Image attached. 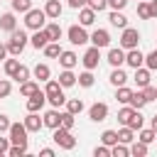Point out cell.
I'll return each instance as SVG.
<instances>
[{
    "label": "cell",
    "mask_w": 157,
    "mask_h": 157,
    "mask_svg": "<svg viewBox=\"0 0 157 157\" xmlns=\"http://www.w3.org/2000/svg\"><path fill=\"white\" fill-rule=\"evenodd\" d=\"M27 42H29V37L25 34V29H12L10 32V42H7V52L12 56H20L22 49L27 47Z\"/></svg>",
    "instance_id": "1"
},
{
    "label": "cell",
    "mask_w": 157,
    "mask_h": 157,
    "mask_svg": "<svg viewBox=\"0 0 157 157\" xmlns=\"http://www.w3.org/2000/svg\"><path fill=\"white\" fill-rule=\"evenodd\" d=\"M44 22H47V12L44 10L32 7L29 12H25V27L27 29H44Z\"/></svg>",
    "instance_id": "2"
},
{
    "label": "cell",
    "mask_w": 157,
    "mask_h": 157,
    "mask_svg": "<svg viewBox=\"0 0 157 157\" xmlns=\"http://www.w3.org/2000/svg\"><path fill=\"white\" fill-rule=\"evenodd\" d=\"M52 140H54V142H56L61 150H74V147H76V137L71 135V130H66V128H61V125L54 130Z\"/></svg>",
    "instance_id": "3"
},
{
    "label": "cell",
    "mask_w": 157,
    "mask_h": 157,
    "mask_svg": "<svg viewBox=\"0 0 157 157\" xmlns=\"http://www.w3.org/2000/svg\"><path fill=\"white\" fill-rule=\"evenodd\" d=\"M66 37H69V42L74 44V47H81V44H86L91 37L86 34V29H83V25H71L69 29H66Z\"/></svg>",
    "instance_id": "4"
},
{
    "label": "cell",
    "mask_w": 157,
    "mask_h": 157,
    "mask_svg": "<svg viewBox=\"0 0 157 157\" xmlns=\"http://www.w3.org/2000/svg\"><path fill=\"white\" fill-rule=\"evenodd\" d=\"M27 125L25 123H12L10 125V142L12 145H27Z\"/></svg>",
    "instance_id": "5"
},
{
    "label": "cell",
    "mask_w": 157,
    "mask_h": 157,
    "mask_svg": "<svg viewBox=\"0 0 157 157\" xmlns=\"http://www.w3.org/2000/svg\"><path fill=\"white\" fill-rule=\"evenodd\" d=\"M137 42H140V32H137L135 27H125L123 34H120V47H123V49H135Z\"/></svg>",
    "instance_id": "6"
},
{
    "label": "cell",
    "mask_w": 157,
    "mask_h": 157,
    "mask_svg": "<svg viewBox=\"0 0 157 157\" xmlns=\"http://www.w3.org/2000/svg\"><path fill=\"white\" fill-rule=\"evenodd\" d=\"M98 61H101V49H98V47H88L86 54H83V59H81V64L93 71V69L98 66Z\"/></svg>",
    "instance_id": "7"
},
{
    "label": "cell",
    "mask_w": 157,
    "mask_h": 157,
    "mask_svg": "<svg viewBox=\"0 0 157 157\" xmlns=\"http://www.w3.org/2000/svg\"><path fill=\"white\" fill-rule=\"evenodd\" d=\"M44 103H47V93H44V91H37V93H32V96L27 98V110H29V113H39V110L44 108Z\"/></svg>",
    "instance_id": "8"
},
{
    "label": "cell",
    "mask_w": 157,
    "mask_h": 157,
    "mask_svg": "<svg viewBox=\"0 0 157 157\" xmlns=\"http://www.w3.org/2000/svg\"><path fill=\"white\" fill-rule=\"evenodd\" d=\"M93 47H98V49H103V47H108L110 44V34H108V29H93V34H91V39H88Z\"/></svg>",
    "instance_id": "9"
},
{
    "label": "cell",
    "mask_w": 157,
    "mask_h": 157,
    "mask_svg": "<svg viewBox=\"0 0 157 157\" xmlns=\"http://www.w3.org/2000/svg\"><path fill=\"white\" fill-rule=\"evenodd\" d=\"M105 61L115 69V66H123L125 64V49L123 47H115V49H108V56H105Z\"/></svg>",
    "instance_id": "10"
},
{
    "label": "cell",
    "mask_w": 157,
    "mask_h": 157,
    "mask_svg": "<svg viewBox=\"0 0 157 157\" xmlns=\"http://www.w3.org/2000/svg\"><path fill=\"white\" fill-rule=\"evenodd\" d=\"M125 64L128 66H132V69H140L142 64H145V54L135 47V49H128V54H125Z\"/></svg>",
    "instance_id": "11"
},
{
    "label": "cell",
    "mask_w": 157,
    "mask_h": 157,
    "mask_svg": "<svg viewBox=\"0 0 157 157\" xmlns=\"http://www.w3.org/2000/svg\"><path fill=\"white\" fill-rule=\"evenodd\" d=\"M88 118H91L93 123L105 120V118H108V105H105V103H93V105L88 108Z\"/></svg>",
    "instance_id": "12"
},
{
    "label": "cell",
    "mask_w": 157,
    "mask_h": 157,
    "mask_svg": "<svg viewBox=\"0 0 157 157\" xmlns=\"http://www.w3.org/2000/svg\"><path fill=\"white\" fill-rule=\"evenodd\" d=\"M49 42H52V39H49L47 29H34V34L29 37V44H32L34 49H44V47H47Z\"/></svg>",
    "instance_id": "13"
},
{
    "label": "cell",
    "mask_w": 157,
    "mask_h": 157,
    "mask_svg": "<svg viewBox=\"0 0 157 157\" xmlns=\"http://www.w3.org/2000/svg\"><path fill=\"white\" fill-rule=\"evenodd\" d=\"M78 22H81L83 27H91V25L96 22V10H93V7H86V5H83V7L78 10Z\"/></svg>",
    "instance_id": "14"
},
{
    "label": "cell",
    "mask_w": 157,
    "mask_h": 157,
    "mask_svg": "<svg viewBox=\"0 0 157 157\" xmlns=\"http://www.w3.org/2000/svg\"><path fill=\"white\" fill-rule=\"evenodd\" d=\"M44 125H47V128H52V130H56V128L61 125V113H59L56 108L47 110V113H44Z\"/></svg>",
    "instance_id": "15"
},
{
    "label": "cell",
    "mask_w": 157,
    "mask_h": 157,
    "mask_svg": "<svg viewBox=\"0 0 157 157\" xmlns=\"http://www.w3.org/2000/svg\"><path fill=\"white\" fill-rule=\"evenodd\" d=\"M25 125H27L29 132H39V130L44 128V118H39L37 113H29V115L25 118Z\"/></svg>",
    "instance_id": "16"
},
{
    "label": "cell",
    "mask_w": 157,
    "mask_h": 157,
    "mask_svg": "<svg viewBox=\"0 0 157 157\" xmlns=\"http://www.w3.org/2000/svg\"><path fill=\"white\" fill-rule=\"evenodd\" d=\"M61 2L59 0H47V5H44V12H47V17L49 20H59V15H61Z\"/></svg>",
    "instance_id": "17"
},
{
    "label": "cell",
    "mask_w": 157,
    "mask_h": 157,
    "mask_svg": "<svg viewBox=\"0 0 157 157\" xmlns=\"http://www.w3.org/2000/svg\"><path fill=\"white\" fill-rule=\"evenodd\" d=\"M0 29H2V32H12V29H17L15 12H5V15H0Z\"/></svg>",
    "instance_id": "18"
},
{
    "label": "cell",
    "mask_w": 157,
    "mask_h": 157,
    "mask_svg": "<svg viewBox=\"0 0 157 157\" xmlns=\"http://www.w3.org/2000/svg\"><path fill=\"white\" fill-rule=\"evenodd\" d=\"M108 20H110V25H113V27H120V29H125V27H128V17L123 15V10H110Z\"/></svg>",
    "instance_id": "19"
},
{
    "label": "cell",
    "mask_w": 157,
    "mask_h": 157,
    "mask_svg": "<svg viewBox=\"0 0 157 157\" xmlns=\"http://www.w3.org/2000/svg\"><path fill=\"white\" fill-rule=\"evenodd\" d=\"M59 64H61V69H74L78 64V56L74 52H61L59 54Z\"/></svg>",
    "instance_id": "20"
},
{
    "label": "cell",
    "mask_w": 157,
    "mask_h": 157,
    "mask_svg": "<svg viewBox=\"0 0 157 157\" xmlns=\"http://www.w3.org/2000/svg\"><path fill=\"white\" fill-rule=\"evenodd\" d=\"M108 81H110L115 88H118V86H125V83H128V74H125L120 66H115V69L110 71V78H108Z\"/></svg>",
    "instance_id": "21"
},
{
    "label": "cell",
    "mask_w": 157,
    "mask_h": 157,
    "mask_svg": "<svg viewBox=\"0 0 157 157\" xmlns=\"http://www.w3.org/2000/svg\"><path fill=\"white\" fill-rule=\"evenodd\" d=\"M135 83H137V88H145L147 83H150V69L147 66H140V69H135Z\"/></svg>",
    "instance_id": "22"
},
{
    "label": "cell",
    "mask_w": 157,
    "mask_h": 157,
    "mask_svg": "<svg viewBox=\"0 0 157 157\" xmlns=\"http://www.w3.org/2000/svg\"><path fill=\"white\" fill-rule=\"evenodd\" d=\"M76 81H78V76H76V74H74L71 69H64V71L59 74V83H61L64 88H69V86H74Z\"/></svg>",
    "instance_id": "23"
},
{
    "label": "cell",
    "mask_w": 157,
    "mask_h": 157,
    "mask_svg": "<svg viewBox=\"0 0 157 157\" xmlns=\"http://www.w3.org/2000/svg\"><path fill=\"white\" fill-rule=\"evenodd\" d=\"M42 52H44V56H47V59H59V54H61L64 49L59 47V42H49Z\"/></svg>",
    "instance_id": "24"
},
{
    "label": "cell",
    "mask_w": 157,
    "mask_h": 157,
    "mask_svg": "<svg viewBox=\"0 0 157 157\" xmlns=\"http://www.w3.org/2000/svg\"><path fill=\"white\" fill-rule=\"evenodd\" d=\"M132 140H135V130H132L130 125H123V128L118 130V142H125V145H128V142H132Z\"/></svg>",
    "instance_id": "25"
},
{
    "label": "cell",
    "mask_w": 157,
    "mask_h": 157,
    "mask_svg": "<svg viewBox=\"0 0 157 157\" xmlns=\"http://www.w3.org/2000/svg\"><path fill=\"white\" fill-rule=\"evenodd\" d=\"M137 17L140 20H152V7H150L147 0H140L137 2Z\"/></svg>",
    "instance_id": "26"
},
{
    "label": "cell",
    "mask_w": 157,
    "mask_h": 157,
    "mask_svg": "<svg viewBox=\"0 0 157 157\" xmlns=\"http://www.w3.org/2000/svg\"><path fill=\"white\" fill-rule=\"evenodd\" d=\"M145 103H147V98H145V93H142V91H132V98H130V105H132L135 110H142V108H145Z\"/></svg>",
    "instance_id": "27"
},
{
    "label": "cell",
    "mask_w": 157,
    "mask_h": 157,
    "mask_svg": "<svg viewBox=\"0 0 157 157\" xmlns=\"http://www.w3.org/2000/svg\"><path fill=\"white\" fill-rule=\"evenodd\" d=\"M132 113H135V108H132L130 103H125V108L118 110V123H120V125H128V120L132 118Z\"/></svg>",
    "instance_id": "28"
},
{
    "label": "cell",
    "mask_w": 157,
    "mask_h": 157,
    "mask_svg": "<svg viewBox=\"0 0 157 157\" xmlns=\"http://www.w3.org/2000/svg\"><path fill=\"white\" fill-rule=\"evenodd\" d=\"M44 29H47V34H49V39H52V42H59V39H61V27H59L56 22L44 25Z\"/></svg>",
    "instance_id": "29"
},
{
    "label": "cell",
    "mask_w": 157,
    "mask_h": 157,
    "mask_svg": "<svg viewBox=\"0 0 157 157\" xmlns=\"http://www.w3.org/2000/svg\"><path fill=\"white\" fill-rule=\"evenodd\" d=\"M49 76H52V71H49L47 64H37L34 66V78L37 81H49Z\"/></svg>",
    "instance_id": "30"
},
{
    "label": "cell",
    "mask_w": 157,
    "mask_h": 157,
    "mask_svg": "<svg viewBox=\"0 0 157 157\" xmlns=\"http://www.w3.org/2000/svg\"><path fill=\"white\" fill-rule=\"evenodd\" d=\"M39 91V83H34V81H25V83H20V93L25 96V98H29L32 93H37Z\"/></svg>",
    "instance_id": "31"
},
{
    "label": "cell",
    "mask_w": 157,
    "mask_h": 157,
    "mask_svg": "<svg viewBox=\"0 0 157 157\" xmlns=\"http://www.w3.org/2000/svg\"><path fill=\"white\" fill-rule=\"evenodd\" d=\"M66 110L74 113V115H78L83 110V101L81 98H66Z\"/></svg>",
    "instance_id": "32"
},
{
    "label": "cell",
    "mask_w": 157,
    "mask_h": 157,
    "mask_svg": "<svg viewBox=\"0 0 157 157\" xmlns=\"http://www.w3.org/2000/svg\"><path fill=\"white\" fill-rule=\"evenodd\" d=\"M12 2V12H29L32 10V0H10Z\"/></svg>",
    "instance_id": "33"
},
{
    "label": "cell",
    "mask_w": 157,
    "mask_h": 157,
    "mask_svg": "<svg viewBox=\"0 0 157 157\" xmlns=\"http://www.w3.org/2000/svg\"><path fill=\"white\" fill-rule=\"evenodd\" d=\"M93 81H96V76L91 74V69H86L83 74H78V86H83V88H91V86H93Z\"/></svg>",
    "instance_id": "34"
},
{
    "label": "cell",
    "mask_w": 157,
    "mask_h": 157,
    "mask_svg": "<svg viewBox=\"0 0 157 157\" xmlns=\"http://www.w3.org/2000/svg\"><path fill=\"white\" fill-rule=\"evenodd\" d=\"M61 88H64V86H61L59 81L49 78V81H47V86H44V93H47V96H56V93H64Z\"/></svg>",
    "instance_id": "35"
},
{
    "label": "cell",
    "mask_w": 157,
    "mask_h": 157,
    "mask_svg": "<svg viewBox=\"0 0 157 157\" xmlns=\"http://www.w3.org/2000/svg\"><path fill=\"white\" fill-rule=\"evenodd\" d=\"M115 98H118L120 103H130V98H132V88H128V86H118Z\"/></svg>",
    "instance_id": "36"
},
{
    "label": "cell",
    "mask_w": 157,
    "mask_h": 157,
    "mask_svg": "<svg viewBox=\"0 0 157 157\" xmlns=\"http://www.w3.org/2000/svg\"><path fill=\"white\" fill-rule=\"evenodd\" d=\"M101 142H103V145H108V147H113V145L118 142V130H103Z\"/></svg>",
    "instance_id": "37"
},
{
    "label": "cell",
    "mask_w": 157,
    "mask_h": 157,
    "mask_svg": "<svg viewBox=\"0 0 157 157\" xmlns=\"http://www.w3.org/2000/svg\"><path fill=\"white\" fill-rule=\"evenodd\" d=\"M130 155V147H125V142H115L110 147V157H128Z\"/></svg>",
    "instance_id": "38"
},
{
    "label": "cell",
    "mask_w": 157,
    "mask_h": 157,
    "mask_svg": "<svg viewBox=\"0 0 157 157\" xmlns=\"http://www.w3.org/2000/svg\"><path fill=\"white\" fill-rule=\"evenodd\" d=\"M130 155H132V157H145V155H147V142L137 140V142L130 147Z\"/></svg>",
    "instance_id": "39"
},
{
    "label": "cell",
    "mask_w": 157,
    "mask_h": 157,
    "mask_svg": "<svg viewBox=\"0 0 157 157\" xmlns=\"http://www.w3.org/2000/svg\"><path fill=\"white\" fill-rule=\"evenodd\" d=\"M17 83H25V81H29V69L25 66V64H20V69L15 71V76H12Z\"/></svg>",
    "instance_id": "40"
},
{
    "label": "cell",
    "mask_w": 157,
    "mask_h": 157,
    "mask_svg": "<svg viewBox=\"0 0 157 157\" xmlns=\"http://www.w3.org/2000/svg\"><path fill=\"white\" fill-rule=\"evenodd\" d=\"M137 132H140V137H137V140H142V142H147V145H150V142H155V140H157V132H155V130H152V128H150V130H142V128H140V130H137Z\"/></svg>",
    "instance_id": "41"
},
{
    "label": "cell",
    "mask_w": 157,
    "mask_h": 157,
    "mask_svg": "<svg viewBox=\"0 0 157 157\" xmlns=\"http://www.w3.org/2000/svg\"><path fill=\"white\" fill-rule=\"evenodd\" d=\"M74 118H76L74 113H69V110H64V113H61V128H66V130H71V128H74V123H76Z\"/></svg>",
    "instance_id": "42"
},
{
    "label": "cell",
    "mask_w": 157,
    "mask_h": 157,
    "mask_svg": "<svg viewBox=\"0 0 157 157\" xmlns=\"http://www.w3.org/2000/svg\"><path fill=\"white\" fill-rule=\"evenodd\" d=\"M142 123H145V120H142V113H140V110H135V113H132V118L128 120V125H130L132 130H140V128H142Z\"/></svg>",
    "instance_id": "43"
},
{
    "label": "cell",
    "mask_w": 157,
    "mask_h": 157,
    "mask_svg": "<svg viewBox=\"0 0 157 157\" xmlns=\"http://www.w3.org/2000/svg\"><path fill=\"white\" fill-rule=\"evenodd\" d=\"M17 69H20V61H17V59H7V61H5V74H7V76H15Z\"/></svg>",
    "instance_id": "44"
},
{
    "label": "cell",
    "mask_w": 157,
    "mask_h": 157,
    "mask_svg": "<svg viewBox=\"0 0 157 157\" xmlns=\"http://www.w3.org/2000/svg\"><path fill=\"white\" fill-rule=\"evenodd\" d=\"M47 101L52 103V108H59V105L66 103V96H64V93H56V96H47Z\"/></svg>",
    "instance_id": "45"
},
{
    "label": "cell",
    "mask_w": 157,
    "mask_h": 157,
    "mask_svg": "<svg viewBox=\"0 0 157 157\" xmlns=\"http://www.w3.org/2000/svg\"><path fill=\"white\" fill-rule=\"evenodd\" d=\"M25 152H27V145H10V150H7L10 157H22Z\"/></svg>",
    "instance_id": "46"
},
{
    "label": "cell",
    "mask_w": 157,
    "mask_h": 157,
    "mask_svg": "<svg viewBox=\"0 0 157 157\" xmlns=\"http://www.w3.org/2000/svg\"><path fill=\"white\" fill-rule=\"evenodd\" d=\"M145 66L152 71V69H157V49H152L147 56H145Z\"/></svg>",
    "instance_id": "47"
},
{
    "label": "cell",
    "mask_w": 157,
    "mask_h": 157,
    "mask_svg": "<svg viewBox=\"0 0 157 157\" xmlns=\"http://www.w3.org/2000/svg\"><path fill=\"white\" fill-rule=\"evenodd\" d=\"M142 93H145L147 103H150V101H157V86H150V83H147V86L142 88Z\"/></svg>",
    "instance_id": "48"
},
{
    "label": "cell",
    "mask_w": 157,
    "mask_h": 157,
    "mask_svg": "<svg viewBox=\"0 0 157 157\" xmlns=\"http://www.w3.org/2000/svg\"><path fill=\"white\" fill-rule=\"evenodd\" d=\"M10 91H12V83H10L7 78H0V98H7Z\"/></svg>",
    "instance_id": "49"
},
{
    "label": "cell",
    "mask_w": 157,
    "mask_h": 157,
    "mask_svg": "<svg viewBox=\"0 0 157 157\" xmlns=\"http://www.w3.org/2000/svg\"><path fill=\"white\" fill-rule=\"evenodd\" d=\"M88 7H93L96 12H101V10L108 7V0H88Z\"/></svg>",
    "instance_id": "50"
},
{
    "label": "cell",
    "mask_w": 157,
    "mask_h": 157,
    "mask_svg": "<svg viewBox=\"0 0 157 157\" xmlns=\"http://www.w3.org/2000/svg\"><path fill=\"white\" fill-rule=\"evenodd\" d=\"M93 155H96V157H110V147H108V145H98V147L93 150Z\"/></svg>",
    "instance_id": "51"
},
{
    "label": "cell",
    "mask_w": 157,
    "mask_h": 157,
    "mask_svg": "<svg viewBox=\"0 0 157 157\" xmlns=\"http://www.w3.org/2000/svg\"><path fill=\"white\" fill-rule=\"evenodd\" d=\"M10 125H12L10 118H7V115H0V135H2V132H10Z\"/></svg>",
    "instance_id": "52"
},
{
    "label": "cell",
    "mask_w": 157,
    "mask_h": 157,
    "mask_svg": "<svg viewBox=\"0 0 157 157\" xmlns=\"http://www.w3.org/2000/svg\"><path fill=\"white\" fill-rule=\"evenodd\" d=\"M125 5H128V0H108L110 10H125Z\"/></svg>",
    "instance_id": "53"
},
{
    "label": "cell",
    "mask_w": 157,
    "mask_h": 157,
    "mask_svg": "<svg viewBox=\"0 0 157 157\" xmlns=\"http://www.w3.org/2000/svg\"><path fill=\"white\" fill-rule=\"evenodd\" d=\"M10 150V137H0V155H5Z\"/></svg>",
    "instance_id": "54"
},
{
    "label": "cell",
    "mask_w": 157,
    "mask_h": 157,
    "mask_svg": "<svg viewBox=\"0 0 157 157\" xmlns=\"http://www.w3.org/2000/svg\"><path fill=\"white\" fill-rule=\"evenodd\" d=\"M83 5H88V0H69V7H74V10H81Z\"/></svg>",
    "instance_id": "55"
},
{
    "label": "cell",
    "mask_w": 157,
    "mask_h": 157,
    "mask_svg": "<svg viewBox=\"0 0 157 157\" xmlns=\"http://www.w3.org/2000/svg\"><path fill=\"white\" fill-rule=\"evenodd\" d=\"M39 155H42V157H54V150H52V147H42Z\"/></svg>",
    "instance_id": "56"
},
{
    "label": "cell",
    "mask_w": 157,
    "mask_h": 157,
    "mask_svg": "<svg viewBox=\"0 0 157 157\" xmlns=\"http://www.w3.org/2000/svg\"><path fill=\"white\" fill-rule=\"evenodd\" d=\"M150 7H152V17H157V0H150Z\"/></svg>",
    "instance_id": "57"
},
{
    "label": "cell",
    "mask_w": 157,
    "mask_h": 157,
    "mask_svg": "<svg viewBox=\"0 0 157 157\" xmlns=\"http://www.w3.org/2000/svg\"><path fill=\"white\" fill-rule=\"evenodd\" d=\"M5 54H7V44H0V59H5Z\"/></svg>",
    "instance_id": "58"
},
{
    "label": "cell",
    "mask_w": 157,
    "mask_h": 157,
    "mask_svg": "<svg viewBox=\"0 0 157 157\" xmlns=\"http://www.w3.org/2000/svg\"><path fill=\"white\" fill-rule=\"evenodd\" d=\"M152 130L157 132V115H152Z\"/></svg>",
    "instance_id": "59"
},
{
    "label": "cell",
    "mask_w": 157,
    "mask_h": 157,
    "mask_svg": "<svg viewBox=\"0 0 157 157\" xmlns=\"http://www.w3.org/2000/svg\"><path fill=\"white\" fill-rule=\"evenodd\" d=\"M137 2H140V0H137Z\"/></svg>",
    "instance_id": "60"
}]
</instances>
